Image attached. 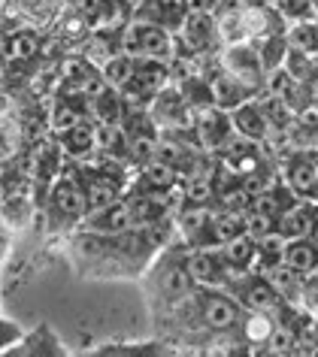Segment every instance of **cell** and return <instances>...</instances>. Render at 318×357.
Here are the masks:
<instances>
[{
  "instance_id": "6da1fadb",
  "label": "cell",
  "mask_w": 318,
  "mask_h": 357,
  "mask_svg": "<svg viewBox=\"0 0 318 357\" xmlns=\"http://www.w3.org/2000/svg\"><path fill=\"white\" fill-rule=\"evenodd\" d=\"M188 248L191 245H185L182 239L161 248L155 255V261L146 266V273L139 275L149 291V303L161 318L167 312H173L185 297H191L194 288H197V282L188 270Z\"/></svg>"
},
{
  "instance_id": "7a4b0ae2",
  "label": "cell",
  "mask_w": 318,
  "mask_h": 357,
  "mask_svg": "<svg viewBox=\"0 0 318 357\" xmlns=\"http://www.w3.org/2000/svg\"><path fill=\"white\" fill-rule=\"evenodd\" d=\"M119 49L134 58H155L173 64V58L179 55V40H176L173 31L161 28V24L134 19L119 33Z\"/></svg>"
},
{
  "instance_id": "3957f363",
  "label": "cell",
  "mask_w": 318,
  "mask_h": 357,
  "mask_svg": "<svg viewBox=\"0 0 318 357\" xmlns=\"http://www.w3.org/2000/svg\"><path fill=\"white\" fill-rule=\"evenodd\" d=\"M149 119L155 121L158 133L161 130L185 133V130H194V119H197V112L185 103L179 85L170 82L152 97V103H149Z\"/></svg>"
},
{
  "instance_id": "277c9868",
  "label": "cell",
  "mask_w": 318,
  "mask_h": 357,
  "mask_svg": "<svg viewBox=\"0 0 318 357\" xmlns=\"http://www.w3.org/2000/svg\"><path fill=\"white\" fill-rule=\"evenodd\" d=\"M179 52L188 55H209L215 58L222 52V37H218V22L212 13H188L176 31Z\"/></svg>"
},
{
  "instance_id": "5b68a950",
  "label": "cell",
  "mask_w": 318,
  "mask_h": 357,
  "mask_svg": "<svg viewBox=\"0 0 318 357\" xmlns=\"http://www.w3.org/2000/svg\"><path fill=\"white\" fill-rule=\"evenodd\" d=\"M218 64H222V70H227L231 76L243 79L245 85L264 91L267 70H264V61H261V52H258V46H255V40H243V43L222 46V52H218Z\"/></svg>"
},
{
  "instance_id": "8992f818",
  "label": "cell",
  "mask_w": 318,
  "mask_h": 357,
  "mask_svg": "<svg viewBox=\"0 0 318 357\" xmlns=\"http://www.w3.org/2000/svg\"><path fill=\"white\" fill-rule=\"evenodd\" d=\"M49 206L52 212L64 221V225H82L88 215V197H85V182L61 173L49 188Z\"/></svg>"
},
{
  "instance_id": "52a82bcc",
  "label": "cell",
  "mask_w": 318,
  "mask_h": 357,
  "mask_svg": "<svg viewBox=\"0 0 318 357\" xmlns=\"http://www.w3.org/2000/svg\"><path fill=\"white\" fill-rule=\"evenodd\" d=\"M234 133H236L234 119L222 106H209V109L197 112V119H194V142H197L200 151H209V155L222 151Z\"/></svg>"
},
{
  "instance_id": "ba28073f",
  "label": "cell",
  "mask_w": 318,
  "mask_h": 357,
  "mask_svg": "<svg viewBox=\"0 0 318 357\" xmlns=\"http://www.w3.org/2000/svg\"><path fill=\"white\" fill-rule=\"evenodd\" d=\"M128 227H137L134 206H130L128 197L109 203V206H103V209H91L82 218V230H94V234H103V236H116Z\"/></svg>"
},
{
  "instance_id": "9c48e42d",
  "label": "cell",
  "mask_w": 318,
  "mask_h": 357,
  "mask_svg": "<svg viewBox=\"0 0 318 357\" xmlns=\"http://www.w3.org/2000/svg\"><path fill=\"white\" fill-rule=\"evenodd\" d=\"M188 270L200 288H225L227 261L222 248H188Z\"/></svg>"
},
{
  "instance_id": "30bf717a",
  "label": "cell",
  "mask_w": 318,
  "mask_h": 357,
  "mask_svg": "<svg viewBox=\"0 0 318 357\" xmlns=\"http://www.w3.org/2000/svg\"><path fill=\"white\" fill-rule=\"evenodd\" d=\"M37 206H33L31 191H10L0 200V236H15L24 227H31Z\"/></svg>"
},
{
  "instance_id": "8fae6325",
  "label": "cell",
  "mask_w": 318,
  "mask_h": 357,
  "mask_svg": "<svg viewBox=\"0 0 318 357\" xmlns=\"http://www.w3.org/2000/svg\"><path fill=\"white\" fill-rule=\"evenodd\" d=\"M209 79H212V91H215V106H222V109H227V112H234L236 106H243V103L255 100L258 94H264V91H258V88L245 85L243 79L231 76L227 70H222V64H218L215 76H209Z\"/></svg>"
},
{
  "instance_id": "7c38bea8",
  "label": "cell",
  "mask_w": 318,
  "mask_h": 357,
  "mask_svg": "<svg viewBox=\"0 0 318 357\" xmlns=\"http://www.w3.org/2000/svg\"><path fill=\"white\" fill-rule=\"evenodd\" d=\"M10 354L13 357H61V354H67V348L49 324H40V327H33L31 333H24L22 342L15 345Z\"/></svg>"
},
{
  "instance_id": "4fadbf2b",
  "label": "cell",
  "mask_w": 318,
  "mask_h": 357,
  "mask_svg": "<svg viewBox=\"0 0 318 357\" xmlns=\"http://www.w3.org/2000/svg\"><path fill=\"white\" fill-rule=\"evenodd\" d=\"M231 119H234V130L240 133V137H245V139L267 142L270 133H273L267 115H264L261 103H258V97L249 100V103H243V106H236V109L231 112Z\"/></svg>"
},
{
  "instance_id": "5bb4252c",
  "label": "cell",
  "mask_w": 318,
  "mask_h": 357,
  "mask_svg": "<svg viewBox=\"0 0 318 357\" xmlns=\"http://www.w3.org/2000/svg\"><path fill=\"white\" fill-rule=\"evenodd\" d=\"M58 142H61V149H64V155L73 158V160H88V158H94V151H97L94 119H91V115H88V119H82V121L76 124V128H70L67 133H61Z\"/></svg>"
},
{
  "instance_id": "9a60e30c",
  "label": "cell",
  "mask_w": 318,
  "mask_h": 357,
  "mask_svg": "<svg viewBox=\"0 0 318 357\" xmlns=\"http://www.w3.org/2000/svg\"><path fill=\"white\" fill-rule=\"evenodd\" d=\"M24 137H28V128L19 115H6L0 119V167L13 164L15 158H22L24 149Z\"/></svg>"
},
{
  "instance_id": "2e32d148",
  "label": "cell",
  "mask_w": 318,
  "mask_h": 357,
  "mask_svg": "<svg viewBox=\"0 0 318 357\" xmlns=\"http://www.w3.org/2000/svg\"><path fill=\"white\" fill-rule=\"evenodd\" d=\"M88 115H91L94 121H103V124H121L128 115V103H125V97H121L119 88H106L100 97L88 100Z\"/></svg>"
},
{
  "instance_id": "e0dca14e",
  "label": "cell",
  "mask_w": 318,
  "mask_h": 357,
  "mask_svg": "<svg viewBox=\"0 0 318 357\" xmlns=\"http://www.w3.org/2000/svg\"><path fill=\"white\" fill-rule=\"evenodd\" d=\"M88 354H103V357H155V354H173V348L152 339V342H103L91 348Z\"/></svg>"
},
{
  "instance_id": "ac0fdd59",
  "label": "cell",
  "mask_w": 318,
  "mask_h": 357,
  "mask_svg": "<svg viewBox=\"0 0 318 357\" xmlns=\"http://www.w3.org/2000/svg\"><path fill=\"white\" fill-rule=\"evenodd\" d=\"M285 264L294 266L297 273H318V243L312 236H297L285 243Z\"/></svg>"
},
{
  "instance_id": "d6986e66",
  "label": "cell",
  "mask_w": 318,
  "mask_h": 357,
  "mask_svg": "<svg viewBox=\"0 0 318 357\" xmlns=\"http://www.w3.org/2000/svg\"><path fill=\"white\" fill-rule=\"evenodd\" d=\"M264 275H267L273 288L282 294L285 303H300V297H303V282H306L303 273H297L294 266H288V264H279V266H273V270H267Z\"/></svg>"
},
{
  "instance_id": "ffe728a7",
  "label": "cell",
  "mask_w": 318,
  "mask_h": 357,
  "mask_svg": "<svg viewBox=\"0 0 318 357\" xmlns=\"http://www.w3.org/2000/svg\"><path fill=\"white\" fill-rule=\"evenodd\" d=\"M222 248V257L231 266H240V270H255V257H258V239H252L249 234H240L234 239H227Z\"/></svg>"
},
{
  "instance_id": "44dd1931",
  "label": "cell",
  "mask_w": 318,
  "mask_h": 357,
  "mask_svg": "<svg viewBox=\"0 0 318 357\" xmlns=\"http://www.w3.org/2000/svg\"><path fill=\"white\" fill-rule=\"evenodd\" d=\"M285 243L288 239L279 234V230H273L264 239H258V257H255V273H267L273 266L285 264Z\"/></svg>"
},
{
  "instance_id": "7402d4cb",
  "label": "cell",
  "mask_w": 318,
  "mask_h": 357,
  "mask_svg": "<svg viewBox=\"0 0 318 357\" xmlns=\"http://www.w3.org/2000/svg\"><path fill=\"white\" fill-rule=\"evenodd\" d=\"M100 73H103L106 82H109V88H119L121 91V88H125L137 73V58L128 55V52H116V55L100 67Z\"/></svg>"
},
{
  "instance_id": "603a6c76",
  "label": "cell",
  "mask_w": 318,
  "mask_h": 357,
  "mask_svg": "<svg viewBox=\"0 0 318 357\" xmlns=\"http://www.w3.org/2000/svg\"><path fill=\"white\" fill-rule=\"evenodd\" d=\"M285 40L294 52H303V55H318V19L309 22H297L285 28Z\"/></svg>"
},
{
  "instance_id": "cb8c5ba5",
  "label": "cell",
  "mask_w": 318,
  "mask_h": 357,
  "mask_svg": "<svg viewBox=\"0 0 318 357\" xmlns=\"http://www.w3.org/2000/svg\"><path fill=\"white\" fill-rule=\"evenodd\" d=\"M255 46H258L261 52V61H264V70H276V67H285V58H288V40H285V33H270V37H261V40H255Z\"/></svg>"
},
{
  "instance_id": "d4e9b609",
  "label": "cell",
  "mask_w": 318,
  "mask_h": 357,
  "mask_svg": "<svg viewBox=\"0 0 318 357\" xmlns=\"http://www.w3.org/2000/svg\"><path fill=\"white\" fill-rule=\"evenodd\" d=\"M267 3L279 13V19L285 22V28H288V24H297V22L318 19L312 0H267Z\"/></svg>"
},
{
  "instance_id": "484cf974",
  "label": "cell",
  "mask_w": 318,
  "mask_h": 357,
  "mask_svg": "<svg viewBox=\"0 0 318 357\" xmlns=\"http://www.w3.org/2000/svg\"><path fill=\"white\" fill-rule=\"evenodd\" d=\"M22 336H24V330L13 318H0V354H10L22 342Z\"/></svg>"
},
{
  "instance_id": "4316f807",
  "label": "cell",
  "mask_w": 318,
  "mask_h": 357,
  "mask_svg": "<svg viewBox=\"0 0 318 357\" xmlns=\"http://www.w3.org/2000/svg\"><path fill=\"white\" fill-rule=\"evenodd\" d=\"M300 306H303L306 312H312V315H318V273H309V275H306Z\"/></svg>"
},
{
  "instance_id": "83f0119b",
  "label": "cell",
  "mask_w": 318,
  "mask_h": 357,
  "mask_svg": "<svg viewBox=\"0 0 318 357\" xmlns=\"http://www.w3.org/2000/svg\"><path fill=\"white\" fill-rule=\"evenodd\" d=\"M6 115H15V94L6 85H0V119Z\"/></svg>"
},
{
  "instance_id": "f1b7e54d",
  "label": "cell",
  "mask_w": 318,
  "mask_h": 357,
  "mask_svg": "<svg viewBox=\"0 0 318 357\" xmlns=\"http://www.w3.org/2000/svg\"><path fill=\"white\" fill-rule=\"evenodd\" d=\"M309 345H315L312 354H318V315H315V327H312V336H309Z\"/></svg>"
},
{
  "instance_id": "f546056e",
  "label": "cell",
  "mask_w": 318,
  "mask_h": 357,
  "mask_svg": "<svg viewBox=\"0 0 318 357\" xmlns=\"http://www.w3.org/2000/svg\"><path fill=\"white\" fill-rule=\"evenodd\" d=\"M6 197V188H3V178H0V200Z\"/></svg>"
},
{
  "instance_id": "4dcf8cb0",
  "label": "cell",
  "mask_w": 318,
  "mask_h": 357,
  "mask_svg": "<svg viewBox=\"0 0 318 357\" xmlns=\"http://www.w3.org/2000/svg\"><path fill=\"white\" fill-rule=\"evenodd\" d=\"M0 10H3V0H0Z\"/></svg>"
},
{
  "instance_id": "1f68e13d",
  "label": "cell",
  "mask_w": 318,
  "mask_h": 357,
  "mask_svg": "<svg viewBox=\"0 0 318 357\" xmlns=\"http://www.w3.org/2000/svg\"><path fill=\"white\" fill-rule=\"evenodd\" d=\"M67 3H73V0H67Z\"/></svg>"
}]
</instances>
